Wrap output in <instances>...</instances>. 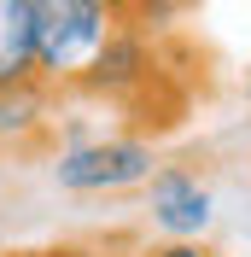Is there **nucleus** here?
Masks as SVG:
<instances>
[{
    "label": "nucleus",
    "mask_w": 251,
    "mask_h": 257,
    "mask_svg": "<svg viewBox=\"0 0 251 257\" xmlns=\"http://www.w3.org/2000/svg\"><path fill=\"white\" fill-rule=\"evenodd\" d=\"M0 257H76V240L70 245H12V251H0Z\"/></svg>",
    "instance_id": "8"
},
{
    "label": "nucleus",
    "mask_w": 251,
    "mask_h": 257,
    "mask_svg": "<svg viewBox=\"0 0 251 257\" xmlns=\"http://www.w3.org/2000/svg\"><path fill=\"white\" fill-rule=\"evenodd\" d=\"M99 6H105V12L117 18V24H129V18L141 12V0H99Z\"/></svg>",
    "instance_id": "9"
},
{
    "label": "nucleus",
    "mask_w": 251,
    "mask_h": 257,
    "mask_svg": "<svg viewBox=\"0 0 251 257\" xmlns=\"http://www.w3.org/2000/svg\"><path fill=\"white\" fill-rule=\"evenodd\" d=\"M158 170V146L146 135H76V141L53 146V181L64 193H129L146 187Z\"/></svg>",
    "instance_id": "2"
},
{
    "label": "nucleus",
    "mask_w": 251,
    "mask_h": 257,
    "mask_svg": "<svg viewBox=\"0 0 251 257\" xmlns=\"http://www.w3.org/2000/svg\"><path fill=\"white\" fill-rule=\"evenodd\" d=\"M141 193H146V216L164 240H204V228L216 222V193L193 164H158Z\"/></svg>",
    "instance_id": "3"
},
{
    "label": "nucleus",
    "mask_w": 251,
    "mask_h": 257,
    "mask_svg": "<svg viewBox=\"0 0 251 257\" xmlns=\"http://www.w3.org/2000/svg\"><path fill=\"white\" fill-rule=\"evenodd\" d=\"M146 257H216V251H210L204 240H152Z\"/></svg>",
    "instance_id": "7"
},
{
    "label": "nucleus",
    "mask_w": 251,
    "mask_h": 257,
    "mask_svg": "<svg viewBox=\"0 0 251 257\" xmlns=\"http://www.w3.org/2000/svg\"><path fill=\"white\" fill-rule=\"evenodd\" d=\"M76 257H146L141 234H94V240H76Z\"/></svg>",
    "instance_id": "6"
},
{
    "label": "nucleus",
    "mask_w": 251,
    "mask_h": 257,
    "mask_svg": "<svg viewBox=\"0 0 251 257\" xmlns=\"http://www.w3.org/2000/svg\"><path fill=\"white\" fill-rule=\"evenodd\" d=\"M216 257H222V251H216Z\"/></svg>",
    "instance_id": "10"
},
{
    "label": "nucleus",
    "mask_w": 251,
    "mask_h": 257,
    "mask_svg": "<svg viewBox=\"0 0 251 257\" xmlns=\"http://www.w3.org/2000/svg\"><path fill=\"white\" fill-rule=\"evenodd\" d=\"M41 82L35 59V0H0V88Z\"/></svg>",
    "instance_id": "5"
},
{
    "label": "nucleus",
    "mask_w": 251,
    "mask_h": 257,
    "mask_svg": "<svg viewBox=\"0 0 251 257\" xmlns=\"http://www.w3.org/2000/svg\"><path fill=\"white\" fill-rule=\"evenodd\" d=\"M47 99L53 88L47 82H30V88H0V152H35L47 146Z\"/></svg>",
    "instance_id": "4"
},
{
    "label": "nucleus",
    "mask_w": 251,
    "mask_h": 257,
    "mask_svg": "<svg viewBox=\"0 0 251 257\" xmlns=\"http://www.w3.org/2000/svg\"><path fill=\"white\" fill-rule=\"evenodd\" d=\"M117 18L99 0H35V59L53 94H76L94 59L111 47Z\"/></svg>",
    "instance_id": "1"
}]
</instances>
